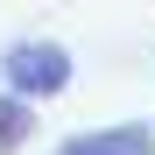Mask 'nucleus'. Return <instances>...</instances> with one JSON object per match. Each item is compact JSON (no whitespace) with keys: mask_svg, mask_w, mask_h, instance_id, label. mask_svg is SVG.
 Wrapping results in <instances>:
<instances>
[{"mask_svg":"<svg viewBox=\"0 0 155 155\" xmlns=\"http://www.w3.org/2000/svg\"><path fill=\"white\" fill-rule=\"evenodd\" d=\"M28 134H35V113H28V99H21V92H7V99H0V155H14Z\"/></svg>","mask_w":155,"mask_h":155,"instance_id":"3","label":"nucleus"},{"mask_svg":"<svg viewBox=\"0 0 155 155\" xmlns=\"http://www.w3.org/2000/svg\"><path fill=\"white\" fill-rule=\"evenodd\" d=\"M0 78L21 92V99H57L71 85V49L64 42H14L0 57Z\"/></svg>","mask_w":155,"mask_h":155,"instance_id":"1","label":"nucleus"},{"mask_svg":"<svg viewBox=\"0 0 155 155\" xmlns=\"http://www.w3.org/2000/svg\"><path fill=\"white\" fill-rule=\"evenodd\" d=\"M57 155H155V127L127 120V127H99V134H71Z\"/></svg>","mask_w":155,"mask_h":155,"instance_id":"2","label":"nucleus"}]
</instances>
